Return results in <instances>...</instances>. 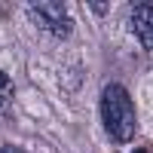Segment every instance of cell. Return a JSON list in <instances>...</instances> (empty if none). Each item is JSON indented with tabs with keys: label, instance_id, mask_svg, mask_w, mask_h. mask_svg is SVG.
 Instances as JSON below:
<instances>
[{
	"label": "cell",
	"instance_id": "7a4b0ae2",
	"mask_svg": "<svg viewBox=\"0 0 153 153\" xmlns=\"http://www.w3.org/2000/svg\"><path fill=\"white\" fill-rule=\"evenodd\" d=\"M31 9H34V19L49 34H55V37H71L74 34V19H71L65 3H58V0H52V3H31Z\"/></svg>",
	"mask_w": 153,
	"mask_h": 153
},
{
	"label": "cell",
	"instance_id": "277c9868",
	"mask_svg": "<svg viewBox=\"0 0 153 153\" xmlns=\"http://www.w3.org/2000/svg\"><path fill=\"white\" fill-rule=\"evenodd\" d=\"M12 98H16V89H12V80L0 71V113H6L12 107Z\"/></svg>",
	"mask_w": 153,
	"mask_h": 153
},
{
	"label": "cell",
	"instance_id": "5b68a950",
	"mask_svg": "<svg viewBox=\"0 0 153 153\" xmlns=\"http://www.w3.org/2000/svg\"><path fill=\"white\" fill-rule=\"evenodd\" d=\"M0 153H25L22 147H12V144H6V147H0Z\"/></svg>",
	"mask_w": 153,
	"mask_h": 153
},
{
	"label": "cell",
	"instance_id": "52a82bcc",
	"mask_svg": "<svg viewBox=\"0 0 153 153\" xmlns=\"http://www.w3.org/2000/svg\"><path fill=\"white\" fill-rule=\"evenodd\" d=\"M135 153H147V150H135Z\"/></svg>",
	"mask_w": 153,
	"mask_h": 153
},
{
	"label": "cell",
	"instance_id": "8992f818",
	"mask_svg": "<svg viewBox=\"0 0 153 153\" xmlns=\"http://www.w3.org/2000/svg\"><path fill=\"white\" fill-rule=\"evenodd\" d=\"M89 6H92V9L98 12V16H104V9H107V3H89Z\"/></svg>",
	"mask_w": 153,
	"mask_h": 153
},
{
	"label": "cell",
	"instance_id": "3957f363",
	"mask_svg": "<svg viewBox=\"0 0 153 153\" xmlns=\"http://www.w3.org/2000/svg\"><path fill=\"white\" fill-rule=\"evenodd\" d=\"M132 34L147 49H153V3H138L132 9Z\"/></svg>",
	"mask_w": 153,
	"mask_h": 153
},
{
	"label": "cell",
	"instance_id": "6da1fadb",
	"mask_svg": "<svg viewBox=\"0 0 153 153\" xmlns=\"http://www.w3.org/2000/svg\"><path fill=\"white\" fill-rule=\"evenodd\" d=\"M101 123H104V132L117 144L135 138V107H132L126 86L120 83L104 86V92H101Z\"/></svg>",
	"mask_w": 153,
	"mask_h": 153
}]
</instances>
